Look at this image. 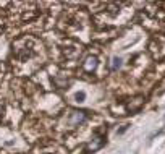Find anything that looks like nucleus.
Wrapping results in <instances>:
<instances>
[{
    "label": "nucleus",
    "instance_id": "obj_1",
    "mask_svg": "<svg viewBox=\"0 0 165 154\" xmlns=\"http://www.w3.org/2000/svg\"><path fill=\"white\" fill-rule=\"evenodd\" d=\"M86 112H83V110H70L66 115V125L68 128H76V127H81V125L86 122Z\"/></svg>",
    "mask_w": 165,
    "mask_h": 154
},
{
    "label": "nucleus",
    "instance_id": "obj_2",
    "mask_svg": "<svg viewBox=\"0 0 165 154\" xmlns=\"http://www.w3.org/2000/svg\"><path fill=\"white\" fill-rule=\"evenodd\" d=\"M97 67H99L97 55H87V57L84 58V62L81 64V70L87 75H92L96 70H97Z\"/></svg>",
    "mask_w": 165,
    "mask_h": 154
},
{
    "label": "nucleus",
    "instance_id": "obj_3",
    "mask_svg": "<svg viewBox=\"0 0 165 154\" xmlns=\"http://www.w3.org/2000/svg\"><path fill=\"white\" fill-rule=\"evenodd\" d=\"M144 102H146V99H144V96H134V97H131V99L126 102V110H128L130 114L139 112V110H141V107L144 105Z\"/></svg>",
    "mask_w": 165,
    "mask_h": 154
},
{
    "label": "nucleus",
    "instance_id": "obj_4",
    "mask_svg": "<svg viewBox=\"0 0 165 154\" xmlns=\"http://www.w3.org/2000/svg\"><path fill=\"white\" fill-rule=\"evenodd\" d=\"M104 144H105V138L102 135H99V133H96V135L91 138L89 144H87V151H97Z\"/></svg>",
    "mask_w": 165,
    "mask_h": 154
},
{
    "label": "nucleus",
    "instance_id": "obj_5",
    "mask_svg": "<svg viewBox=\"0 0 165 154\" xmlns=\"http://www.w3.org/2000/svg\"><path fill=\"white\" fill-rule=\"evenodd\" d=\"M122 67V60L120 58H113V65H112V70H116Z\"/></svg>",
    "mask_w": 165,
    "mask_h": 154
},
{
    "label": "nucleus",
    "instance_id": "obj_6",
    "mask_svg": "<svg viewBox=\"0 0 165 154\" xmlns=\"http://www.w3.org/2000/svg\"><path fill=\"white\" fill-rule=\"evenodd\" d=\"M84 97H86V96H84V93H78V94H76V99H78L79 102H83Z\"/></svg>",
    "mask_w": 165,
    "mask_h": 154
},
{
    "label": "nucleus",
    "instance_id": "obj_7",
    "mask_svg": "<svg viewBox=\"0 0 165 154\" xmlns=\"http://www.w3.org/2000/svg\"><path fill=\"white\" fill-rule=\"evenodd\" d=\"M2 112H3V107H2V104H0V117H2Z\"/></svg>",
    "mask_w": 165,
    "mask_h": 154
}]
</instances>
